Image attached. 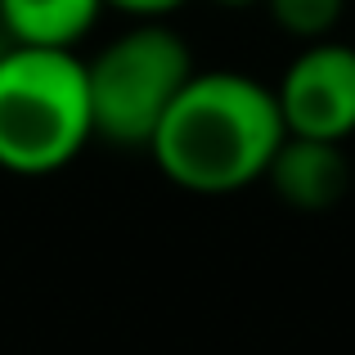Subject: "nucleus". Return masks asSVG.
Instances as JSON below:
<instances>
[{"label":"nucleus","instance_id":"1","mask_svg":"<svg viewBox=\"0 0 355 355\" xmlns=\"http://www.w3.org/2000/svg\"><path fill=\"white\" fill-rule=\"evenodd\" d=\"M275 86L248 72H193L144 153L184 193L225 198L266 175L284 139Z\"/></svg>","mask_w":355,"mask_h":355},{"label":"nucleus","instance_id":"2","mask_svg":"<svg viewBox=\"0 0 355 355\" xmlns=\"http://www.w3.org/2000/svg\"><path fill=\"white\" fill-rule=\"evenodd\" d=\"M95 139L86 59L50 45L0 50V166L14 175H50L77 162Z\"/></svg>","mask_w":355,"mask_h":355},{"label":"nucleus","instance_id":"3","mask_svg":"<svg viewBox=\"0 0 355 355\" xmlns=\"http://www.w3.org/2000/svg\"><path fill=\"white\" fill-rule=\"evenodd\" d=\"M193 54L180 32L166 23H135L86 59L90 86V121L95 139L113 148H148L162 126L166 108L175 104L193 77Z\"/></svg>","mask_w":355,"mask_h":355},{"label":"nucleus","instance_id":"4","mask_svg":"<svg viewBox=\"0 0 355 355\" xmlns=\"http://www.w3.org/2000/svg\"><path fill=\"white\" fill-rule=\"evenodd\" d=\"M288 135L347 144L355 135V45L311 41L275 86Z\"/></svg>","mask_w":355,"mask_h":355},{"label":"nucleus","instance_id":"5","mask_svg":"<svg viewBox=\"0 0 355 355\" xmlns=\"http://www.w3.org/2000/svg\"><path fill=\"white\" fill-rule=\"evenodd\" d=\"M261 180L275 189L279 202L293 211H329L351 189V157L347 144L311 135H284Z\"/></svg>","mask_w":355,"mask_h":355},{"label":"nucleus","instance_id":"6","mask_svg":"<svg viewBox=\"0 0 355 355\" xmlns=\"http://www.w3.org/2000/svg\"><path fill=\"white\" fill-rule=\"evenodd\" d=\"M104 0H0V27L9 45H50L77 50L95 27Z\"/></svg>","mask_w":355,"mask_h":355},{"label":"nucleus","instance_id":"7","mask_svg":"<svg viewBox=\"0 0 355 355\" xmlns=\"http://www.w3.org/2000/svg\"><path fill=\"white\" fill-rule=\"evenodd\" d=\"M347 0H266V14L279 32L297 36L302 45L311 41H329L333 27L342 23Z\"/></svg>","mask_w":355,"mask_h":355},{"label":"nucleus","instance_id":"8","mask_svg":"<svg viewBox=\"0 0 355 355\" xmlns=\"http://www.w3.org/2000/svg\"><path fill=\"white\" fill-rule=\"evenodd\" d=\"M189 0H104V9H117V14L135 18V23H162L166 14L184 9Z\"/></svg>","mask_w":355,"mask_h":355},{"label":"nucleus","instance_id":"9","mask_svg":"<svg viewBox=\"0 0 355 355\" xmlns=\"http://www.w3.org/2000/svg\"><path fill=\"white\" fill-rule=\"evenodd\" d=\"M211 5H220V9H252V5H266V0H211Z\"/></svg>","mask_w":355,"mask_h":355}]
</instances>
